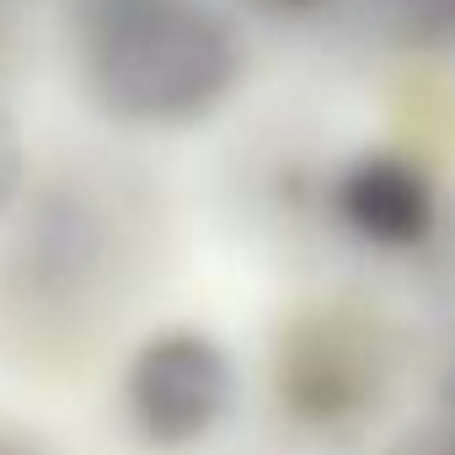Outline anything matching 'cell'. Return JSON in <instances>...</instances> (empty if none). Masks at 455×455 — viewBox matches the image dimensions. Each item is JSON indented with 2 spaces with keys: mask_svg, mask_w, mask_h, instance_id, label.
I'll list each match as a JSON object with an SVG mask.
<instances>
[{
  "mask_svg": "<svg viewBox=\"0 0 455 455\" xmlns=\"http://www.w3.org/2000/svg\"><path fill=\"white\" fill-rule=\"evenodd\" d=\"M386 343L364 316L306 311L279 332L274 402L306 434L338 439L359 428L386 402Z\"/></svg>",
  "mask_w": 455,
  "mask_h": 455,
  "instance_id": "3",
  "label": "cell"
},
{
  "mask_svg": "<svg viewBox=\"0 0 455 455\" xmlns=\"http://www.w3.org/2000/svg\"><path fill=\"white\" fill-rule=\"evenodd\" d=\"M434 391H439V407H434V412H450V418H455V338H450V348H444V364H439Z\"/></svg>",
  "mask_w": 455,
  "mask_h": 455,
  "instance_id": "9",
  "label": "cell"
},
{
  "mask_svg": "<svg viewBox=\"0 0 455 455\" xmlns=\"http://www.w3.org/2000/svg\"><path fill=\"white\" fill-rule=\"evenodd\" d=\"M76 60L92 108L124 129H193L247 81V38L209 0H97Z\"/></svg>",
  "mask_w": 455,
  "mask_h": 455,
  "instance_id": "1",
  "label": "cell"
},
{
  "mask_svg": "<svg viewBox=\"0 0 455 455\" xmlns=\"http://www.w3.org/2000/svg\"><path fill=\"white\" fill-rule=\"evenodd\" d=\"M102 247H108V231H102V209L76 198V193H54L38 214H33V274L49 284V290H81L102 274Z\"/></svg>",
  "mask_w": 455,
  "mask_h": 455,
  "instance_id": "5",
  "label": "cell"
},
{
  "mask_svg": "<svg viewBox=\"0 0 455 455\" xmlns=\"http://www.w3.org/2000/svg\"><path fill=\"white\" fill-rule=\"evenodd\" d=\"M332 214L364 247L418 252L439 231V193L423 161L402 150H359L332 177Z\"/></svg>",
  "mask_w": 455,
  "mask_h": 455,
  "instance_id": "4",
  "label": "cell"
},
{
  "mask_svg": "<svg viewBox=\"0 0 455 455\" xmlns=\"http://www.w3.org/2000/svg\"><path fill=\"white\" fill-rule=\"evenodd\" d=\"M28 172H33V156H28V140H22V124L12 108H0V214H12L28 193Z\"/></svg>",
  "mask_w": 455,
  "mask_h": 455,
  "instance_id": "6",
  "label": "cell"
},
{
  "mask_svg": "<svg viewBox=\"0 0 455 455\" xmlns=\"http://www.w3.org/2000/svg\"><path fill=\"white\" fill-rule=\"evenodd\" d=\"M380 455H455V418L450 412H434V418L402 428Z\"/></svg>",
  "mask_w": 455,
  "mask_h": 455,
  "instance_id": "7",
  "label": "cell"
},
{
  "mask_svg": "<svg viewBox=\"0 0 455 455\" xmlns=\"http://www.w3.org/2000/svg\"><path fill=\"white\" fill-rule=\"evenodd\" d=\"M268 12H279V17H316V12H327L332 0H263Z\"/></svg>",
  "mask_w": 455,
  "mask_h": 455,
  "instance_id": "11",
  "label": "cell"
},
{
  "mask_svg": "<svg viewBox=\"0 0 455 455\" xmlns=\"http://www.w3.org/2000/svg\"><path fill=\"white\" fill-rule=\"evenodd\" d=\"M396 12L407 17V28L418 38L455 44V0H396Z\"/></svg>",
  "mask_w": 455,
  "mask_h": 455,
  "instance_id": "8",
  "label": "cell"
},
{
  "mask_svg": "<svg viewBox=\"0 0 455 455\" xmlns=\"http://www.w3.org/2000/svg\"><path fill=\"white\" fill-rule=\"evenodd\" d=\"M124 418L129 434L156 455H182L209 444L236 412L242 375L236 359L204 327H161L124 364Z\"/></svg>",
  "mask_w": 455,
  "mask_h": 455,
  "instance_id": "2",
  "label": "cell"
},
{
  "mask_svg": "<svg viewBox=\"0 0 455 455\" xmlns=\"http://www.w3.org/2000/svg\"><path fill=\"white\" fill-rule=\"evenodd\" d=\"M0 455H54L44 439L22 434V428H0Z\"/></svg>",
  "mask_w": 455,
  "mask_h": 455,
  "instance_id": "10",
  "label": "cell"
}]
</instances>
